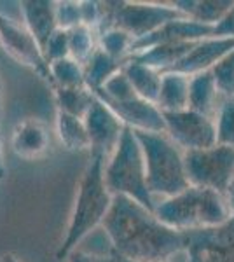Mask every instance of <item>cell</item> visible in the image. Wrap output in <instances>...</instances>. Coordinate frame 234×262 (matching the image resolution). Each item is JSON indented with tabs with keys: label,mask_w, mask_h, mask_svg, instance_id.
<instances>
[{
	"label": "cell",
	"mask_w": 234,
	"mask_h": 262,
	"mask_svg": "<svg viewBox=\"0 0 234 262\" xmlns=\"http://www.w3.org/2000/svg\"><path fill=\"white\" fill-rule=\"evenodd\" d=\"M101 227L112 253L130 260L166 262L185 252V232L168 227L154 212L126 196H114Z\"/></svg>",
	"instance_id": "obj_1"
},
{
	"label": "cell",
	"mask_w": 234,
	"mask_h": 262,
	"mask_svg": "<svg viewBox=\"0 0 234 262\" xmlns=\"http://www.w3.org/2000/svg\"><path fill=\"white\" fill-rule=\"evenodd\" d=\"M105 163L107 161L100 156H91V161L80 177L77 200L70 215L67 234L56 252L58 260L67 259L84 242V238L103 224L110 212L114 196L105 184Z\"/></svg>",
	"instance_id": "obj_2"
},
{
	"label": "cell",
	"mask_w": 234,
	"mask_h": 262,
	"mask_svg": "<svg viewBox=\"0 0 234 262\" xmlns=\"http://www.w3.org/2000/svg\"><path fill=\"white\" fill-rule=\"evenodd\" d=\"M154 213L163 224L180 232L222 226L232 217L224 194L196 185L157 203Z\"/></svg>",
	"instance_id": "obj_3"
},
{
	"label": "cell",
	"mask_w": 234,
	"mask_h": 262,
	"mask_svg": "<svg viewBox=\"0 0 234 262\" xmlns=\"http://www.w3.org/2000/svg\"><path fill=\"white\" fill-rule=\"evenodd\" d=\"M135 135L145 158L147 184L152 196H163L166 200L190 187L185 171V152L168 135L147 131H135Z\"/></svg>",
	"instance_id": "obj_4"
},
{
	"label": "cell",
	"mask_w": 234,
	"mask_h": 262,
	"mask_svg": "<svg viewBox=\"0 0 234 262\" xmlns=\"http://www.w3.org/2000/svg\"><path fill=\"white\" fill-rule=\"evenodd\" d=\"M105 184L112 196H126L156 212L157 201L148 191L143 150L135 131L127 126L116 152L105 163Z\"/></svg>",
	"instance_id": "obj_5"
},
{
	"label": "cell",
	"mask_w": 234,
	"mask_h": 262,
	"mask_svg": "<svg viewBox=\"0 0 234 262\" xmlns=\"http://www.w3.org/2000/svg\"><path fill=\"white\" fill-rule=\"evenodd\" d=\"M101 23L98 33L119 28L130 33L135 40L151 35L166 23L185 18L173 6L143 2H101Z\"/></svg>",
	"instance_id": "obj_6"
},
{
	"label": "cell",
	"mask_w": 234,
	"mask_h": 262,
	"mask_svg": "<svg viewBox=\"0 0 234 262\" xmlns=\"http://www.w3.org/2000/svg\"><path fill=\"white\" fill-rule=\"evenodd\" d=\"M184 159L190 185L225 194L234 179V149L217 143L210 149L185 152Z\"/></svg>",
	"instance_id": "obj_7"
},
{
	"label": "cell",
	"mask_w": 234,
	"mask_h": 262,
	"mask_svg": "<svg viewBox=\"0 0 234 262\" xmlns=\"http://www.w3.org/2000/svg\"><path fill=\"white\" fill-rule=\"evenodd\" d=\"M166 135L172 138L184 152L203 150L215 147L217 138V121L190 108L180 112H164Z\"/></svg>",
	"instance_id": "obj_8"
},
{
	"label": "cell",
	"mask_w": 234,
	"mask_h": 262,
	"mask_svg": "<svg viewBox=\"0 0 234 262\" xmlns=\"http://www.w3.org/2000/svg\"><path fill=\"white\" fill-rule=\"evenodd\" d=\"M189 262H234V215L217 227L185 232Z\"/></svg>",
	"instance_id": "obj_9"
},
{
	"label": "cell",
	"mask_w": 234,
	"mask_h": 262,
	"mask_svg": "<svg viewBox=\"0 0 234 262\" xmlns=\"http://www.w3.org/2000/svg\"><path fill=\"white\" fill-rule=\"evenodd\" d=\"M89 135V149L91 156H100L105 161L112 158L119 142L122 138L126 126L107 105L96 96L93 107L84 117Z\"/></svg>",
	"instance_id": "obj_10"
},
{
	"label": "cell",
	"mask_w": 234,
	"mask_h": 262,
	"mask_svg": "<svg viewBox=\"0 0 234 262\" xmlns=\"http://www.w3.org/2000/svg\"><path fill=\"white\" fill-rule=\"evenodd\" d=\"M0 44L4 46L18 61L28 65L42 77H51L49 65L46 61L44 51L28 32V28L19 27L11 18L0 14Z\"/></svg>",
	"instance_id": "obj_11"
},
{
	"label": "cell",
	"mask_w": 234,
	"mask_h": 262,
	"mask_svg": "<svg viewBox=\"0 0 234 262\" xmlns=\"http://www.w3.org/2000/svg\"><path fill=\"white\" fill-rule=\"evenodd\" d=\"M214 37V27L196 23L189 18H182L166 23L159 30L152 32L151 35L133 42L131 56L137 53H142L145 49H151L154 46L161 44H182V42H199Z\"/></svg>",
	"instance_id": "obj_12"
},
{
	"label": "cell",
	"mask_w": 234,
	"mask_h": 262,
	"mask_svg": "<svg viewBox=\"0 0 234 262\" xmlns=\"http://www.w3.org/2000/svg\"><path fill=\"white\" fill-rule=\"evenodd\" d=\"M105 105L124 122V126L135 131L147 133H166V122L163 112L156 103L135 96L126 101H105Z\"/></svg>",
	"instance_id": "obj_13"
},
{
	"label": "cell",
	"mask_w": 234,
	"mask_h": 262,
	"mask_svg": "<svg viewBox=\"0 0 234 262\" xmlns=\"http://www.w3.org/2000/svg\"><path fill=\"white\" fill-rule=\"evenodd\" d=\"M232 49H234V39H217V37H211V39L199 40L196 42L193 51L187 54L184 60L169 72H180V74L193 77L196 74L211 70Z\"/></svg>",
	"instance_id": "obj_14"
},
{
	"label": "cell",
	"mask_w": 234,
	"mask_h": 262,
	"mask_svg": "<svg viewBox=\"0 0 234 262\" xmlns=\"http://www.w3.org/2000/svg\"><path fill=\"white\" fill-rule=\"evenodd\" d=\"M21 12H23V19L28 32L35 37V40L44 51L51 35L59 28L56 18V2L53 0H27V2H21Z\"/></svg>",
	"instance_id": "obj_15"
},
{
	"label": "cell",
	"mask_w": 234,
	"mask_h": 262,
	"mask_svg": "<svg viewBox=\"0 0 234 262\" xmlns=\"http://www.w3.org/2000/svg\"><path fill=\"white\" fill-rule=\"evenodd\" d=\"M12 150L23 159H37L49 149L48 128L40 121L28 119L16 126L11 140Z\"/></svg>",
	"instance_id": "obj_16"
},
{
	"label": "cell",
	"mask_w": 234,
	"mask_h": 262,
	"mask_svg": "<svg viewBox=\"0 0 234 262\" xmlns=\"http://www.w3.org/2000/svg\"><path fill=\"white\" fill-rule=\"evenodd\" d=\"M220 91L217 88L215 75L211 70L201 72L190 77L189 88V108L194 112H199L203 116H208L217 121L220 107H217Z\"/></svg>",
	"instance_id": "obj_17"
},
{
	"label": "cell",
	"mask_w": 234,
	"mask_h": 262,
	"mask_svg": "<svg viewBox=\"0 0 234 262\" xmlns=\"http://www.w3.org/2000/svg\"><path fill=\"white\" fill-rule=\"evenodd\" d=\"M190 77L180 72H164L156 105L161 112H180L189 108Z\"/></svg>",
	"instance_id": "obj_18"
},
{
	"label": "cell",
	"mask_w": 234,
	"mask_h": 262,
	"mask_svg": "<svg viewBox=\"0 0 234 262\" xmlns=\"http://www.w3.org/2000/svg\"><path fill=\"white\" fill-rule=\"evenodd\" d=\"M196 42H182V44H161L154 46L151 49H145L142 53H137L130 60L147 65L161 74L173 70L187 54L193 51Z\"/></svg>",
	"instance_id": "obj_19"
},
{
	"label": "cell",
	"mask_w": 234,
	"mask_h": 262,
	"mask_svg": "<svg viewBox=\"0 0 234 262\" xmlns=\"http://www.w3.org/2000/svg\"><path fill=\"white\" fill-rule=\"evenodd\" d=\"M172 6L196 23L215 27L232 9L234 2L232 0H177Z\"/></svg>",
	"instance_id": "obj_20"
},
{
	"label": "cell",
	"mask_w": 234,
	"mask_h": 262,
	"mask_svg": "<svg viewBox=\"0 0 234 262\" xmlns=\"http://www.w3.org/2000/svg\"><path fill=\"white\" fill-rule=\"evenodd\" d=\"M124 65L126 61L114 60L103 49L98 48L95 54L89 58V61L84 65V82H86V88L93 93L100 91L107 84L109 79H112L114 75L124 69Z\"/></svg>",
	"instance_id": "obj_21"
},
{
	"label": "cell",
	"mask_w": 234,
	"mask_h": 262,
	"mask_svg": "<svg viewBox=\"0 0 234 262\" xmlns=\"http://www.w3.org/2000/svg\"><path fill=\"white\" fill-rule=\"evenodd\" d=\"M122 72L126 74V77L130 79L133 90L137 91V95L140 98L152 101L156 103L157 96H159V90H161V77L163 74L157 72L154 69L147 65H142V63H137L133 60H127Z\"/></svg>",
	"instance_id": "obj_22"
},
{
	"label": "cell",
	"mask_w": 234,
	"mask_h": 262,
	"mask_svg": "<svg viewBox=\"0 0 234 262\" xmlns=\"http://www.w3.org/2000/svg\"><path fill=\"white\" fill-rule=\"evenodd\" d=\"M56 131L61 145L69 150H84L89 149V135L86 122L80 117L59 112L56 116Z\"/></svg>",
	"instance_id": "obj_23"
},
{
	"label": "cell",
	"mask_w": 234,
	"mask_h": 262,
	"mask_svg": "<svg viewBox=\"0 0 234 262\" xmlns=\"http://www.w3.org/2000/svg\"><path fill=\"white\" fill-rule=\"evenodd\" d=\"M96 95L86 86L82 88H56L58 111L84 119L89 108L93 107Z\"/></svg>",
	"instance_id": "obj_24"
},
{
	"label": "cell",
	"mask_w": 234,
	"mask_h": 262,
	"mask_svg": "<svg viewBox=\"0 0 234 262\" xmlns=\"http://www.w3.org/2000/svg\"><path fill=\"white\" fill-rule=\"evenodd\" d=\"M98 30L96 28L79 25V27L69 30V42H70V58L80 65H86L89 58L95 54L98 49Z\"/></svg>",
	"instance_id": "obj_25"
},
{
	"label": "cell",
	"mask_w": 234,
	"mask_h": 262,
	"mask_svg": "<svg viewBox=\"0 0 234 262\" xmlns=\"http://www.w3.org/2000/svg\"><path fill=\"white\" fill-rule=\"evenodd\" d=\"M135 39L119 28H110L98 33V48L103 49L109 56L119 61H127L131 58V48Z\"/></svg>",
	"instance_id": "obj_26"
},
{
	"label": "cell",
	"mask_w": 234,
	"mask_h": 262,
	"mask_svg": "<svg viewBox=\"0 0 234 262\" xmlns=\"http://www.w3.org/2000/svg\"><path fill=\"white\" fill-rule=\"evenodd\" d=\"M49 72L56 88H82L84 82V67L72 58L54 61L49 65Z\"/></svg>",
	"instance_id": "obj_27"
},
{
	"label": "cell",
	"mask_w": 234,
	"mask_h": 262,
	"mask_svg": "<svg viewBox=\"0 0 234 262\" xmlns=\"http://www.w3.org/2000/svg\"><path fill=\"white\" fill-rule=\"evenodd\" d=\"M217 81V88H219L220 95L225 100H234V49L222 61H219L211 69Z\"/></svg>",
	"instance_id": "obj_28"
},
{
	"label": "cell",
	"mask_w": 234,
	"mask_h": 262,
	"mask_svg": "<svg viewBox=\"0 0 234 262\" xmlns=\"http://www.w3.org/2000/svg\"><path fill=\"white\" fill-rule=\"evenodd\" d=\"M217 138L220 145L234 149V100H225L217 116Z\"/></svg>",
	"instance_id": "obj_29"
},
{
	"label": "cell",
	"mask_w": 234,
	"mask_h": 262,
	"mask_svg": "<svg viewBox=\"0 0 234 262\" xmlns=\"http://www.w3.org/2000/svg\"><path fill=\"white\" fill-rule=\"evenodd\" d=\"M44 56L48 65L59 60H65L70 58V42H69V30H61L58 28L56 32L51 35V39L48 40L44 48Z\"/></svg>",
	"instance_id": "obj_30"
},
{
	"label": "cell",
	"mask_w": 234,
	"mask_h": 262,
	"mask_svg": "<svg viewBox=\"0 0 234 262\" xmlns=\"http://www.w3.org/2000/svg\"><path fill=\"white\" fill-rule=\"evenodd\" d=\"M56 18L61 30H72L82 25L80 2H56Z\"/></svg>",
	"instance_id": "obj_31"
},
{
	"label": "cell",
	"mask_w": 234,
	"mask_h": 262,
	"mask_svg": "<svg viewBox=\"0 0 234 262\" xmlns=\"http://www.w3.org/2000/svg\"><path fill=\"white\" fill-rule=\"evenodd\" d=\"M67 259H69V262H117L114 253H107V255H105V253L84 252V250H79V248H75Z\"/></svg>",
	"instance_id": "obj_32"
},
{
	"label": "cell",
	"mask_w": 234,
	"mask_h": 262,
	"mask_svg": "<svg viewBox=\"0 0 234 262\" xmlns=\"http://www.w3.org/2000/svg\"><path fill=\"white\" fill-rule=\"evenodd\" d=\"M214 37L217 39H234V7L224 16L220 23L214 27Z\"/></svg>",
	"instance_id": "obj_33"
},
{
	"label": "cell",
	"mask_w": 234,
	"mask_h": 262,
	"mask_svg": "<svg viewBox=\"0 0 234 262\" xmlns=\"http://www.w3.org/2000/svg\"><path fill=\"white\" fill-rule=\"evenodd\" d=\"M225 201H227V206H229V212L231 215H234V179L231 182V185H229V189L225 191Z\"/></svg>",
	"instance_id": "obj_34"
},
{
	"label": "cell",
	"mask_w": 234,
	"mask_h": 262,
	"mask_svg": "<svg viewBox=\"0 0 234 262\" xmlns=\"http://www.w3.org/2000/svg\"><path fill=\"white\" fill-rule=\"evenodd\" d=\"M6 177V163H4V152H2V143H0V180Z\"/></svg>",
	"instance_id": "obj_35"
},
{
	"label": "cell",
	"mask_w": 234,
	"mask_h": 262,
	"mask_svg": "<svg viewBox=\"0 0 234 262\" xmlns=\"http://www.w3.org/2000/svg\"><path fill=\"white\" fill-rule=\"evenodd\" d=\"M0 262H21V260L16 255H12V253H6V255L0 257Z\"/></svg>",
	"instance_id": "obj_36"
},
{
	"label": "cell",
	"mask_w": 234,
	"mask_h": 262,
	"mask_svg": "<svg viewBox=\"0 0 234 262\" xmlns=\"http://www.w3.org/2000/svg\"><path fill=\"white\" fill-rule=\"evenodd\" d=\"M2 79H0V117H2V98H4V95H2Z\"/></svg>",
	"instance_id": "obj_37"
},
{
	"label": "cell",
	"mask_w": 234,
	"mask_h": 262,
	"mask_svg": "<svg viewBox=\"0 0 234 262\" xmlns=\"http://www.w3.org/2000/svg\"><path fill=\"white\" fill-rule=\"evenodd\" d=\"M116 255V253H114ZM116 259H117V262H143V260H130V259H124V257H119V255H116Z\"/></svg>",
	"instance_id": "obj_38"
}]
</instances>
